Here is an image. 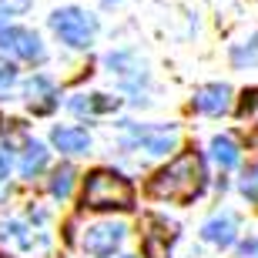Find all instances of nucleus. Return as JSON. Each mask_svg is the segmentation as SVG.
<instances>
[{"label":"nucleus","instance_id":"nucleus-1","mask_svg":"<svg viewBox=\"0 0 258 258\" xmlns=\"http://www.w3.org/2000/svg\"><path fill=\"white\" fill-rule=\"evenodd\" d=\"M201 188H205V161H201L198 151H181L168 168H161V171L151 178V195L154 198L178 201V205L198 198Z\"/></svg>","mask_w":258,"mask_h":258},{"label":"nucleus","instance_id":"nucleus-2","mask_svg":"<svg viewBox=\"0 0 258 258\" xmlns=\"http://www.w3.org/2000/svg\"><path fill=\"white\" fill-rule=\"evenodd\" d=\"M84 205L94 211H127L134 205V188L124 174L117 171H91L84 181Z\"/></svg>","mask_w":258,"mask_h":258},{"label":"nucleus","instance_id":"nucleus-3","mask_svg":"<svg viewBox=\"0 0 258 258\" xmlns=\"http://www.w3.org/2000/svg\"><path fill=\"white\" fill-rule=\"evenodd\" d=\"M50 27L64 40L67 47H87L97 34V20L87 14V10H77V7H64L50 17Z\"/></svg>","mask_w":258,"mask_h":258},{"label":"nucleus","instance_id":"nucleus-4","mask_svg":"<svg viewBox=\"0 0 258 258\" xmlns=\"http://www.w3.org/2000/svg\"><path fill=\"white\" fill-rule=\"evenodd\" d=\"M121 241H124V225H114V221L87 225L84 235H81V245H84L91 255H111Z\"/></svg>","mask_w":258,"mask_h":258},{"label":"nucleus","instance_id":"nucleus-5","mask_svg":"<svg viewBox=\"0 0 258 258\" xmlns=\"http://www.w3.org/2000/svg\"><path fill=\"white\" fill-rule=\"evenodd\" d=\"M178 141V131L174 127H127V144L131 148H144L148 154H164L168 148H174Z\"/></svg>","mask_w":258,"mask_h":258},{"label":"nucleus","instance_id":"nucleus-6","mask_svg":"<svg viewBox=\"0 0 258 258\" xmlns=\"http://www.w3.org/2000/svg\"><path fill=\"white\" fill-rule=\"evenodd\" d=\"M0 50H7L20 60H40L44 57V47L34 30H20V27H7L0 30Z\"/></svg>","mask_w":258,"mask_h":258},{"label":"nucleus","instance_id":"nucleus-7","mask_svg":"<svg viewBox=\"0 0 258 258\" xmlns=\"http://www.w3.org/2000/svg\"><path fill=\"white\" fill-rule=\"evenodd\" d=\"M231 107V91L225 84H208L195 94V111L201 114H225Z\"/></svg>","mask_w":258,"mask_h":258},{"label":"nucleus","instance_id":"nucleus-8","mask_svg":"<svg viewBox=\"0 0 258 258\" xmlns=\"http://www.w3.org/2000/svg\"><path fill=\"white\" fill-rule=\"evenodd\" d=\"M235 231H238V221H235V215H215V218L205 221V228H201V235H205V241H211V245H231L235 241Z\"/></svg>","mask_w":258,"mask_h":258},{"label":"nucleus","instance_id":"nucleus-9","mask_svg":"<svg viewBox=\"0 0 258 258\" xmlns=\"http://www.w3.org/2000/svg\"><path fill=\"white\" fill-rule=\"evenodd\" d=\"M50 141L67 154H84L87 148H91V138H87V131H81V127H54Z\"/></svg>","mask_w":258,"mask_h":258},{"label":"nucleus","instance_id":"nucleus-10","mask_svg":"<svg viewBox=\"0 0 258 258\" xmlns=\"http://www.w3.org/2000/svg\"><path fill=\"white\" fill-rule=\"evenodd\" d=\"M117 107V97H107V94H77L71 97V111L74 114H104V111H114Z\"/></svg>","mask_w":258,"mask_h":258},{"label":"nucleus","instance_id":"nucleus-11","mask_svg":"<svg viewBox=\"0 0 258 258\" xmlns=\"http://www.w3.org/2000/svg\"><path fill=\"white\" fill-rule=\"evenodd\" d=\"M211 158L218 161L221 171H228L238 164V144L231 141L228 134H218V138H211Z\"/></svg>","mask_w":258,"mask_h":258},{"label":"nucleus","instance_id":"nucleus-12","mask_svg":"<svg viewBox=\"0 0 258 258\" xmlns=\"http://www.w3.org/2000/svg\"><path fill=\"white\" fill-rule=\"evenodd\" d=\"M154 225H158V231H148L144 235V255L148 258H168V245H171V231L164 228V221L154 218Z\"/></svg>","mask_w":258,"mask_h":258},{"label":"nucleus","instance_id":"nucleus-13","mask_svg":"<svg viewBox=\"0 0 258 258\" xmlns=\"http://www.w3.org/2000/svg\"><path fill=\"white\" fill-rule=\"evenodd\" d=\"M27 94H30L34 111H50L54 107V84H50L47 77H34L27 84Z\"/></svg>","mask_w":258,"mask_h":258},{"label":"nucleus","instance_id":"nucleus-14","mask_svg":"<svg viewBox=\"0 0 258 258\" xmlns=\"http://www.w3.org/2000/svg\"><path fill=\"white\" fill-rule=\"evenodd\" d=\"M47 164V151H44V144H27V151H24V161H20V174L24 178H34V174L40 171Z\"/></svg>","mask_w":258,"mask_h":258},{"label":"nucleus","instance_id":"nucleus-15","mask_svg":"<svg viewBox=\"0 0 258 258\" xmlns=\"http://www.w3.org/2000/svg\"><path fill=\"white\" fill-rule=\"evenodd\" d=\"M71 184H74V168L71 164H60L57 171L50 174V195L54 198H67L71 195Z\"/></svg>","mask_w":258,"mask_h":258},{"label":"nucleus","instance_id":"nucleus-16","mask_svg":"<svg viewBox=\"0 0 258 258\" xmlns=\"http://www.w3.org/2000/svg\"><path fill=\"white\" fill-rule=\"evenodd\" d=\"M231 60L238 67H245V64H258V37H251L248 44H238V47L231 50Z\"/></svg>","mask_w":258,"mask_h":258},{"label":"nucleus","instance_id":"nucleus-17","mask_svg":"<svg viewBox=\"0 0 258 258\" xmlns=\"http://www.w3.org/2000/svg\"><path fill=\"white\" fill-rule=\"evenodd\" d=\"M241 195L248 201H258V164H251L248 171H245V178H241Z\"/></svg>","mask_w":258,"mask_h":258},{"label":"nucleus","instance_id":"nucleus-18","mask_svg":"<svg viewBox=\"0 0 258 258\" xmlns=\"http://www.w3.org/2000/svg\"><path fill=\"white\" fill-rule=\"evenodd\" d=\"M27 7H30V0H0V24L7 17H14V14H24Z\"/></svg>","mask_w":258,"mask_h":258},{"label":"nucleus","instance_id":"nucleus-19","mask_svg":"<svg viewBox=\"0 0 258 258\" xmlns=\"http://www.w3.org/2000/svg\"><path fill=\"white\" fill-rule=\"evenodd\" d=\"M14 81H17V71H14L7 60H0V91H7Z\"/></svg>","mask_w":258,"mask_h":258},{"label":"nucleus","instance_id":"nucleus-20","mask_svg":"<svg viewBox=\"0 0 258 258\" xmlns=\"http://www.w3.org/2000/svg\"><path fill=\"white\" fill-rule=\"evenodd\" d=\"M7 171H10V154L7 148H0V178H7Z\"/></svg>","mask_w":258,"mask_h":258},{"label":"nucleus","instance_id":"nucleus-21","mask_svg":"<svg viewBox=\"0 0 258 258\" xmlns=\"http://www.w3.org/2000/svg\"><path fill=\"white\" fill-rule=\"evenodd\" d=\"M241 255H245V258H248V255H255V258H258V241H255V238H251V241H245V245H241Z\"/></svg>","mask_w":258,"mask_h":258},{"label":"nucleus","instance_id":"nucleus-22","mask_svg":"<svg viewBox=\"0 0 258 258\" xmlns=\"http://www.w3.org/2000/svg\"><path fill=\"white\" fill-rule=\"evenodd\" d=\"M107 4H111V0H107Z\"/></svg>","mask_w":258,"mask_h":258}]
</instances>
